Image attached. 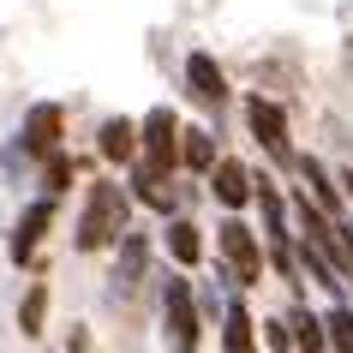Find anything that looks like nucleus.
Here are the masks:
<instances>
[{"label": "nucleus", "instance_id": "1a4fd4ad", "mask_svg": "<svg viewBox=\"0 0 353 353\" xmlns=\"http://www.w3.org/2000/svg\"><path fill=\"white\" fill-rule=\"evenodd\" d=\"M252 198H258V210H263V240L270 245H294V234H288V198H281V186L270 174H252Z\"/></svg>", "mask_w": 353, "mask_h": 353}, {"label": "nucleus", "instance_id": "b1692460", "mask_svg": "<svg viewBox=\"0 0 353 353\" xmlns=\"http://www.w3.org/2000/svg\"><path fill=\"white\" fill-rule=\"evenodd\" d=\"M341 186H347V198H353V174H341Z\"/></svg>", "mask_w": 353, "mask_h": 353}, {"label": "nucleus", "instance_id": "f03ea898", "mask_svg": "<svg viewBox=\"0 0 353 353\" xmlns=\"http://www.w3.org/2000/svg\"><path fill=\"white\" fill-rule=\"evenodd\" d=\"M216 245H222V281H240V288L263 281V263H270L263 258V240L240 222V216H228V222L216 228Z\"/></svg>", "mask_w": 353, "mask_h": 353}, {"label": "nucleus", "instance_id": "9d476101", "mask_svg": "<svg viewBox=\"0 0 353 353\" xmlns=\"http://www.w3.org/2000/svg\"><path fill=\"white\" fill-rule=\"evenodd\" d=\"M186 84H192V96H198L204 108H222L228 102V78H222V66L210 54H186Z\"/></svg>", "mask_w": 353, "mask_h": 353}, {"label": "nucleus", "instance_id": "5701e85b", "mask_svg": "<svg viewBox=\"0 0 353 353\" xmlns=\"http://www.w3.org/2000/svg\"><path fill=\"white\" fill-rule=\"evenodd\" d=\"M335 240H341V263H347V276H353V222H335Z\"/></svg>", "mask_w": 353, "mask_h": 353}, {"label": "nucleus", "instance_id": "423d86ee", "mask_svg": "<svg viewBox=\"0 0 353 353\" xmlns=\"http://www.w3.org/2000/svg\"><path fill=\"white\" fill-rule=\"evenodd\" d=\"M60 126H66V114L54 108V102H37V108L24 114V132H19V144L30 150V156H60Z\"/></svg>", "mask_w": 353, "mask_h": 353}, {"label": "nucleus", "instance_id": "f257e3e1", "mask_svg": "<svg viewBox=\"0 0 353 353\" xmlns=\"http://www.w3.org/2000/svg\"><path fill=\"white\" fill-rule=\"evenodd\" d=\"M126 216H132L126 192L114 186V180H96L90 198H84V216H78V252H102V245L126 240V234H132Z\"/></svg>", "mask_w": 353, "mask_h": 353}, {"label": "nucleus", "instance_id": "ddd939ff", "mask_svg": "<svg viewBox=\"0 0 353 353\" xmlns=\"http://www.w3.org/2000/svg\"><path fill=\"white\" fill-rule=\"evenodd\" d=\"M144 263H150V240L144 234H126L120 240V263H114V294H132L138 276H144Z\"/></svg>", "mask_w": 353, "mask_h": 353}, {"label": "nucleus", "instance_id": "39448f33", "mask_svg": "<svg viewBox=\"0 0 353 353\" xmlns=\"http://www.w3.org/2000/svg\"><path fill=\"white\" fill-rule=\"evenodd\" d=\"M138 138H144V156H138L144 168H156V174L180 168V120H174V108H150Z\"/></svg>", "mask_w": 353, "mask_h": 353}, {"label": "nucleus", "instance_id": "0eeeda50", "mask_svg": "<svg viewBox=\"0 0 353 353\" xmlns=\"http://www.w3.org/2000/svg\"><path fill=\"white\" fill-rule=\"evenodd\" d=\"M48 222H54V198H37V204H24V216L12 222V263H30L37 258V245H42V234H48Z\"/></svg>", "mask_w": 353, "mask_h": 353}, {"label": "nucleus", "instance_id": "7ed1b4c3", "mask_svg": "<svg viewBox=\"0 0 353 353\" xmlns=\"http://www.w3.org/2000/svg\"><path fill=\"white\" fill-rule=\"evenodd\" d=\"M162 335H168V353H198V299H192V281L186 276H168L162 281Z\"/></svg>", "mask_w": 353, "mask_h": 353}, {"label": "nucleus", "instance_id": "4468645a", "mask_svg": "<svg viewBox=\"0 0 353 353\" xmlns=\"http://www.w3.org/2000/svg\"><path fill=\"white\" fill-rule=\"evenodd\" d=\"M222 353H258V323H252V312L240 299L222 312Z\"/></svg>", "mask_w": 353, "mask_h": 353}, {"label": "nucleus", "instance_id": "6e6552de", "mask_svg": "<svg viewBox=\"0 0 353 353\" xmlns=\"http://www.w3.org/2000/svg\"><path fill=\"white\" fill-rule=\"evenodd\" d=\"M210 192H216V204H222L228 216H240V210L252 204V168L234 162V156H222L216 174H210Z\"/></svg>", "mask_w": 353, "mask_h": 353}, {"label": "nucleus", "instance_id": "f3484780", "mask_svg": "<svg viewBox=\"0 0 353 353\" xmlns=\"http://www.w3.org/2000/svg\"><path fill=\"white\" fill-rule=\"evenodd\" d=\"M216 138H210L204 126H192V132H180V168H192V174H216Z\"/></svg>", "mask_w": 353, "mask_h": 353}, {"label": "nucleus", "instance_id": "20e7f679", "mask_svg": "<svg viewBox=\"0 0 353 353\" xmlns=\"http://www.w3.org/2000/svg\"><path fill=\"white\" fill-rule=\"evenodd\" d=\"M245 126H252V138L263 144V156L270 162H294V138H288V114H281V102H270V96H245Z\"/></svg>", "mask_w": 353, "mask_h": 353}, {"label": "nucleus", "instance_id": "aec40b11", "mask_svg": "<svg viewBox=\"0 0 353 353\" xmlns=\"http://www.w3.org/2000/svg\"><path fill=\"white\" fill-rule=\"evenodd\" d=\"M42 312H48V281H37V288L24 294V305H19V330H24V335H42Z\"/></svg>", "mask_w": 353, "mask_h": 353}, {"label": "nucleus", "instance_id": "a211bd4d", "mask_svg": "<svg viewBox=\"0 0 353 353\" xmlns=\"http://www.w3.org/2000/svg\"><path fill=\"white\" fill-rule=\"evenodd\" d=\"M168 252H174V263H180V270H192V263L204 258V234H198V222L174 216V222H168Z\"/></svg>", "mask_w": 353, "mask_h": 353}, {"label": "nucleus", "instance_id": "2eb2a0df", "mask_svg": "<svg viewBox=\"0 0 353 353\" xmlns=\"http://www.w3.org/2000/svg\"><path fill=\"white\" fill-rule=\"evenodd\" d=\"M288 330H294V353H330V330H323V317L294 305L288 312Z\"/></svg>", "mask_w": 353, "mask_h": 353}, {"label": "nucleus", "instance_id": "f8f14e48", "mask_svg": "<svg viewBox=\"0 0 353 353\" xmlns=\"http://www.w3.org/2000/svg\"><path fill=\"white\" fill-rule=\"evenodd\" d=\"M132 198H144V204L162 210V216H174V210H180L174 180H168V174H156V168H144V162H132Z\"/></svg>", "mask_w": 353, "mask_h": 353}, {"label": "nucleus", "instance_id": "412c9836", "mask_svg": "<svg viewBox=\"0 0 353 353\" xmlns=\"http://www.w3.org/2000/svg\"><path fill=\"white\" fill-rule=\"evenodd\" d=\"M66 180H72V162H66V156H48V162H42V186H48V198L66 192Z\"/></svg>", "mask_w": 353, "mask_h": 353}, {"label": "nucleus", "instance_id": "6ab92c4d", "mask_svg": "<svg viewBox=\"0 0 353 353\" xmlns=\"http://www.w3.org/2000/svg\"><path fill=\"white\" fill-rule=\"evenodd\" d=\"M323 330H330V347H335V353H353V305L335 299L330 312H323Z\"/></svg>", "mask_w": 353, "mask_h": 353}, {"label": "nucleus", "instance_id": "9b49d317", "mask_svg": "<svg viewBox=\"0 0 353 353\" xmlns=\"http://www.w3.org/2000/svg\"><path fill=\"white\" fill-rule=\"evenodd\" d=\"M299 174H305V198H312L317 210H323V216H330V222H347V210H341V192H335V180H330V168L317 162V156H299Z\"/></svg>", "mask_w": 353, "mask_h": 353}, {"label": "nucleus", "instance_id": "4be33fe9", "mask_svg": "<svg viewBox=\"0 0 353 353\" xmlns=\"http://www.w3.org/2000/svg\"><path fill=\"white\" fill-rule=\"evenodd\" d=\"M263 347L294 353V330H288V317H270V323H263Z\"/></svg>", "mask_w": 353, "mask_h": 353}, {"label": "nucleus", "instance_id": "dca6fc26", "mask_svg": "<svg viewBox=\"0 0 353 353\" xmlns=\"http://www.w3.org/2000/svg\"><path fill=\"white\" fill-rule=\"evenodd\" d=\"M96 144H102V156H108V162H138V126H132V120H120V114H114V120H102V138H96Z\"/></svg>", "mask_w": 353, "mask_h": 353}]
</instances>
